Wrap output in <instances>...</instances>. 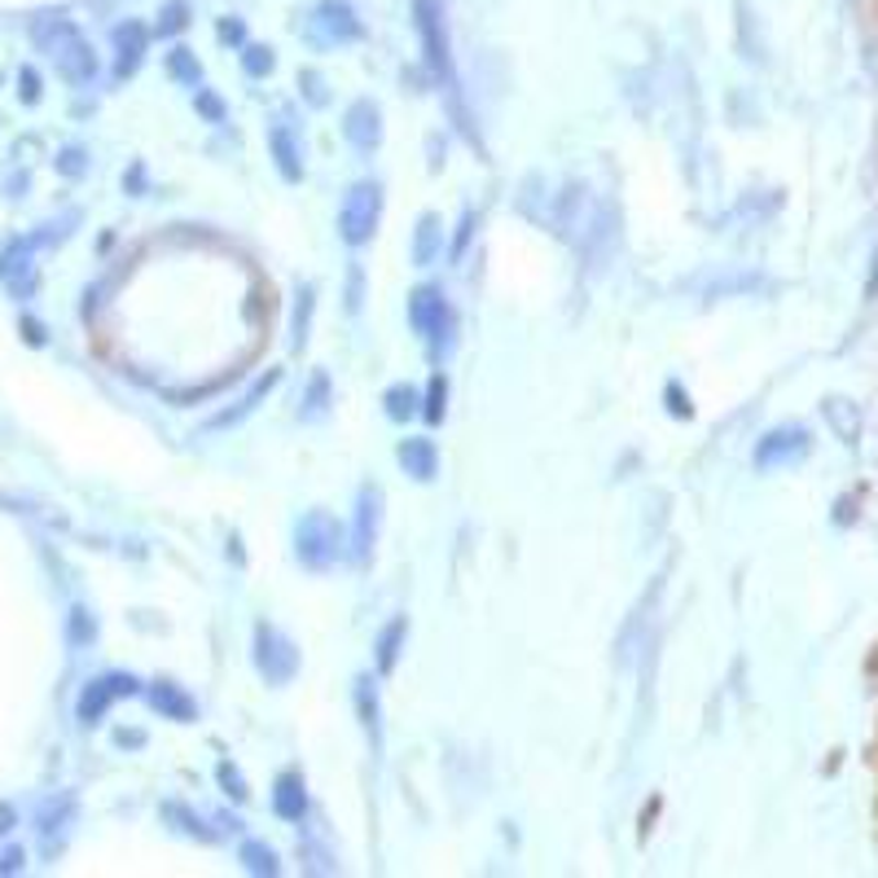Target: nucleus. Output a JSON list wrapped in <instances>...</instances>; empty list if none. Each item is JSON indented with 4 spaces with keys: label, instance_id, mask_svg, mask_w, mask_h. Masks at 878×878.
Masks as SVG:
<instances>
[{
    "label": "nucleus",
    "instance_id": "1",
    "mask_svg": "<svg viewBox=\"0 0 878 878\" xmlns=\"http://www.w3.org/2000/svg\"><path fill=\"white\" fill-rule=\"evenodd\" d=\"M409 326L418 330V339L427 343V356L443 365L448 352L457 348V312L448 304V295L439 290L436 282L431 286H418L409 295Z\"/></svg>",
    "mask_w": 878,
    "mask_h": 878
},
{
    "label": "nucleus",
    "instance_id": "2",
    "mask_svg": "<svg viewBox=\"0 0 878 878\" xmlns=\"http://www.w3.org/2000/svg\"><path fill=\"white\" fill-rule=\"evenodd\" d=\"M35 40H40V48L53 57V66L62 70V79L66 84H88L92 75H97V53H92V44L66 22V18H44L40 26H35Z\"/></svg>",
    "mask_w": 878,
    "mask_h": 878
},
{
    "label": "nucleus",
    "instance_id": "3",
    "mask_svg": "<svg viewBox=\"0 0 878 878\" xmlns=\"http://www.w3.org/2000/svg\"><path fill=\"white\" fill-rule=\"evenodd\" d=\"M343 527H339V518L334 514H326V509H308L299 523H295V558L308 567V571H326V567H334L339 562V553H343Z\"/></svg>",
    "mask_w": 878,
    "mask_h": 878
},
{
    "label": "nucleus",
    "instance_id": "4",
    "mask_svg": "<svg viewBox=\"0 0 878 878\" xmlns=\"http://www.w3.org/2000/svg\"><path fill=\"white\" fill-rule=\"evenodd\" d=\"M418 13V35H422V57L439 79L443 97L457 92V66H452V40H448V22H443V4L439 0H414Z\"/></svg>",
    "mask_w": 878,
    "mask_h": 878
},
{
    "label": "nucleus",
    "instance_id": "5",
    "mask_svg": "<svg viewBox=\"0 0 878 878\" xmlns=\"http://www.w3.org/2000/svg\"><path fill=\"white\" fill-rule=\"evenodd\" d=\"M378 224H383V185L378 180L352 185L343 194V207H339V238L348 246H370Z\"/></svg>",
    "mask_w": 878,
    "mask_h": 878
},
{
    "label": "nucleus",
    "instance_id": "6",
    "mask_svg": "<svg viewBox=\"0 0 878 878\" xmlns=\"http://www.w3.org/2000/svg\"><path fill=\"white\" fill-rule=\"evenodd\" d=\"M251 659H255V668H260V677H264L268 685H286V681H295V672H299V646H295L282 628H273V624H260V628H255V650H251Z\"/></svg>",
    "mask_w": 878,
    "mask_h": 878
},
{
    "label": "nucleus",
    "instance_id": "7",
    "mask_svg": "<svg viewBox=\"0 0 878 878\" xmlns=\"http://www.w3.org/2000/svg\"><path fill=\"white\" fill-rule=\"evenodd\" d=\"M383 509H387L383 487H378V483H365L361 496H356V514H352V540H348L352 562H370V558H374L378 531H383Z\"/></svg>",
    "mask_w": 878,
    "mask_h": 878
},
{
    "label": "nucleus",
    "instance_id": "8",
    "mask_svg": "<svg viewBox=\"0 0 878 878\" xmlns=\"http://www.w3.org/2000/svg\"><path fill=\"white\" fill-rule=\"evenodd\" d=\"M343 136H348L352 150L374 154L383 145V106L374 97H356L348 106V114H343Z\"/></svg>",
    "mask_w": 878,
    "mask_h": 878
},
{
    "label": "nucleus",
    "instance_id": "9",
    "mask_svg": "<svg viewBox=\"0 0 878 878\" xmlns=\"http://www.w3.org/2000/svg\"><path fill=\"white\" fill-rule=\"evenodd\" d=\"M141 685L132 681V677H123V672H110V677H97V681H88L84 685V694H79V721L84 725H97L101 716H106V707L110 703H119V699H128V694H136Z\"/></svg>",
    "mask_w": 878,
    "mask_h": 878
},
{
    "label": "nucleus",
    "instance_id": "10",
    "mask_svg": "<svg viewBox=\"0 0 878 878\" xmlns=\"http://www.w3.org/2000/svg\"><path fill=\"white\" fill-rule=\"evenodd\" d=\"M809 452V431L804 427H782L756 443V470H778V465H795Z\"/></svg>",
    "mask_w": 878,
    "mask_h": 878
},
{
    "label": "nucleus",
    "instance_id": "11",
    "mask_svg": "<svg viewBox=\"0 0 878 878\" xmlns=\"http://www.w3.org/2000/svg\"><path fill=\"white\" fill-rule=\"evenodd\" d=\"M145 699H150V707L158 712V716H167V721H198V703L180 690V685H172V681H154L150 690H145Z\"/></svg>",
    "mask_w": 878,
    "mask_h": 878
},
{
    "label": "nucleus",
    "instance_id": "12",
    "mask_svg": "<svg viewBox=\"0 0 878 878\" xmlns=\"http://www.w3.org/2000/svg\"><path fill=\"white\" fill-rule=\"evenodd\" d=\"M352 699H356V716L370 729V743L383 747V699H378V681L374 677H356L352 681Z\"/></svg>",
    "mask_w": 878,
    "mask_h": 878
},
{
    "label": "nucleus",
    "instance_id": "13",
    "mask_svg": "<svg viewBox=\"0 0 878 878\" xmlns=\"http://www.w3.org/2000/svg\"><path fill=\"white\" fill-rule=\"evenodd\" d=\"M273 813L282 822H304L308 817V787H304V778L295 769L277 778V787H273Z\"/></svg>",
    "mask_w": 878,
    "mask_h": 878
},
{
    "label": "nucleus",
    "instance_id": "14",
    "mask_svg": "<svg viewBox=\"0 0 878 878\" xmlns=\"http://www.w3.org/2000/svg\"><path fill=\"white\" fill-rule=\"evenodd\" d=\"M396 457H400V470L414 479V483H431L439 470V457H436V443L431 439H405L400 448H396Z\"/></svg>",
    "mask_w": 878,
    "mask_h": 878
},
{
    "label": "nucleus",
    "instance_id": "15",
    "mask_svg": "<svg viewBox=\"0 0 878 878\" xmlns=\"http://www.w3.org/2000/svg\"><path fill=\"white\" fill-rule=\"evenodd\" d=\"M439 251H443V220L436 211H427V216H418V229H414V264L431 268L439 260Z\"/></svg>",
    "mask_w": 878,
    "mask_h": 878
},
{
    "label": "nucleus",
    "instance_id": "16",
    "mask_svg": "<svg viewBox=\"0 0 878 878\" xmlns=\"http://www.w3.org/2000/svg\"><path fill=\"white\" fill-rule=\"evenodd\" d=\"M145 26L141 22H123L119 31H114V53H119V66H114V75L119 79H128L132 70H136V62H141V53H145Z\"/></svg>",
    "mask_w": 878,
    "mask_h": 878
},
{
    "label": "nucleus",
    "instance_id": "17",
    "mask_svg": "<svg viewBox=\"0 0 878 878\" xmlns=\"http://www.w3.org/2000/svg\"><path fill=\"white\" fill-rule=\"evenodd\" d=\"M405 633H409V619H405V615H396V619L383 624V633H378V641H374V659H378V672H383V677L396 672V663H400V646H405Z\"/></svg>",
    "mask_w": 878,
    "mask_h": 878
},
{
    "label": "nucleus",
    "instance_id": "18",
    "mask_svg": "<svg viewBox=\"0 0 878 878\" xmlns=\"http://www.w3.org/2000/svg\"><path fill=\"white\" fill-rule=\"evenodd\" d=\"M268 150H273V158H277V172H282V180L299 185V180H304V158H299V145H295V136H290L286 128H273V132H268Z\"/></svg>",
    "mask_w": 878,
    "mask_h": 878
},
{
    "label": "nucleus",
    "instance_id": "19",
    "mask_svg": "<svg viewBox=\"0 0 878 878\" xmlns=\"http://www.w3.org/2000/svg\"><path fill=\"white\" fill-rule=\"evenodd\" d=\"M317 26H321L330 40H356V35H361V22L352 18V9H348L343 0H326V4L317 9Z\"/></svg>",
    "mask_w": 878,
    "mask_h": 878
},
{
    "label": "nucleus",
    "instance_id": "20",
    "mask_svg": "<svg viewBox=\"0 0 878 878\" xmlns=\"http://www.w3.org/2000/svg\"><path fill=\"white\" fill-rule=\"evenodd\" d=\"M0 277L13 286V290H31V282H35V273H31V242H13L4 255H0Z\"/></svg>",
    "mask_w": 878,
    "mask_h": 878
},
{
    "label": "nucleus",
    "instance_id": "21",
    "mask_svg": "<svg viewBox=\"0 0 878 878\" xmlns=\"http://www.w3.org/2000/svg\"><path fill=\"white\" fill-rule=\"evenodd\" d=\"M277 378H282V374H277V370H268V374H264V378H260V383H255V387H251V392H246V396H242L233 409H224V414L211 422V431H220V427H238L246 414H255V409H260V400H264V396L277 387Z\"/></svg>",
    "mask_w": 878,
    "mask_h": 878
},
{
    "label": "nucleus",
    "instance_id": "22",
    "mask_svg": "<svg viewBox=\"0 0 878 878\" xmlns=\"http://www.w3.org/2000/svg\"><path fill=\"white\" fill-rule=\"evenodd\" d=\"M242 870H246V875H260V878H277L282 875V857H277L268 844L251 839V844H242Z\"/></svg>",
    "mask_w": 878,
    "mask_h": 878
},
{
    "label": "nucleus",
    "instance_id": "23",
    "mask_svg": "<svg viewBox=\"0 0 878 878\" xmlns=\"http://www.w3.org/2000/svg\"><path fill=\"white\" fill-rule=\"evenodd\" d=\"M163 817H167V822H176V831H185V835H194V839H202V844H216V839H220V831H207V826H202V817H198L194 809L167 804V809H163Z\"/></svg>",
    "mask_w": 878,
    "mask_h": 878
},
{
    "label": "nucleus",
    "instance_id": "24",
    "mask_svg": "<svg viewBox=\"0 0 878 878\" xmlns=\"http://www.w3.org/2000/svg\"><path fill=\"white\" fill-rule=\"evenodd\" d=\"M383 405H387V418H396V422H409L414 414H422V409H418V392H414L409 383L392 387V392L383 396Z\"/></svg>",
    "mask_w": 878,
    "mask_h": 878
},
{
    "label": "nucleus",
    "instance_id": "25",
    "mask_svg": "<svg viewBox=\"0 0 878 878\" xmlns=\"http://www.w3.org/2000/svg\"><path fill=\"white\" fill-rule=\"evenodd\" d=\"M321 409H330V374L326 370H317L304 392V418L312 422V418H321Z\"/></svg>",
    "mask_w": 878,
    "mask_h": 878
},
{
    "label": "nucleus",
    "instance_id": "26",
    "mask_svg": "<svg viewBox=\"0 0 878 878\" xmlns=\"http://www.w3.org/2000/svg\"><path fill=\"white\" fill-rule=\"evenodd\" d=\"M443 414H448V378H443V374H436V378H431V387H427V396H422V418H427L431 427H439V422H443Z\"/></svg>",
    "mask_w": 878,
    "mask_h": 878
},
{
    "label": "nucleus",
    "instance_id": "27",
    "mask_svg": "<svg viewBox=\"0 0 878 878\" xmlns=\"http://www.w3.org/2000/svg\"><path fill=\"white\" fill-rule=\"evenodd\" d=\"M317 290L312 286H299V299H295V352H304V343H308V321H312V299Z\"/></svg>",
    "mask_w": 878,
    "mask_h": 878
},
{
    "label": "nucleus",
    "instance_id": "28",
    "mask_svg": "<svg viewBox=\"0 0 878 878\" xmlns=\"http://www.w3.org/2000/svg\"><path fill=\"white\" fill-rule=\"evenodd\" d=\"M167 66H172V75H176V79H185L189 88H198V84H202V66L194 62V53H189V48H172V62H167Z\"/></svg>",
    "mask_w": 878,
    "mask_h": 878
},
{
    "label": "nucleus",
    "instance_id": "29",
    "mask_svg": "<svg viewBox=\"0 0 878 878\" xmlns=\"http://www.w3.org/2000/svg\"><path fill=\"white\" fill-rule=\"evenodd\" d=\"M242 66H246V75H268L273 70V48L268 44H251L242 53Z\"/></svg>",
    "mask_w": 878,
    "mask_h": 878
},
{
    "label": "nucleus",
    "instance_id": "30",
    "mask_svg": "<svg viewBox=\"0 0 878 878\" xmlns=\"http://www.w3.org/2000/svg\"><path fill=\"white\" fill-rule=\"evenodd\" d=\"M216 778L224 782V795L233 800V804H242L246 800V782H242V773L229 765V760H220V769H216Z\"/></svg>",
    "mask_w": 878,
    "mask_h": 878
},
{
    "label": "nucleus",
    "instance_id": "31",
    "mask_svg": "<svg viewBox=\"0 0 878 878\" xmlns=\"http://www.w3.org/2000/svg\"><path fill=\"white\" fill-rule=\"evenodd\" d=\"M470 233H474V211H461V224H457V242H452V251H448V260H452V264H461V260H465Z\"/></svg>",
    "mask_w": 878,
    "mask_h": 878
},
{
    "label": "nucleus",
    "instance_id": "32",
    "mask_svg": "<svg viewBox=\"0 0 878 878\" xmlns=\"http://www.w3.org/2000/svg\"><path fill=\"white\" fill-rule=\"evenodd\" d=\"M304 84H308V88H304V97H308L312 106H326V101H330V88H321V79H317L312 70H304Z\"/></svg>",
    "mask_w": 878,
    "mask_h": 878
},
{
    "label": "nucleus",
    "instance_id": "33",
    "mask_svg": "<svg viewBox=\"0 0 878 878\" xmlns=\"http://www.w3.org/2000/svg\"><path fill=\"white\" fill-rule=\"evenodd\" d=\"M198 110H202L211 123H220V119H224V101H220V97H211V92H202V88H198Z\"/></svg>",
    "mask_w": 878,
    "mask_h": 878
},
{
    "label": "nucleus",
    "instance_id": "34",
    "mask_svg": "<svg viewBox=\"0 0 878 878\" xmlns=\"http://www.w3.org/2000/svg\"><path fill=\"white\" fill-rule=\"evenodd\" d=\"M66 176H75V172H84V150H66L62 154V163H57Z\"/></svg>",
    "mask_w": 878,
    "mask_h": 878
},
{
    "label": "nucleus",
    "instance_id": "35",
    "mask_svg": "<svg viewBox=\"0 0 878 878\" xmlns=\"http://www.w3.org/2000/svg\"><path fill=\"white\" fill-rule=\"evenodd\" d=\"M668 409L681 414V418H690V405H685V392H681V387H668Z\"/></svg>",
    "mask_w": 878,
    "mask_h": 878
},
{
    "label": "nucleus",
    "instance_id": "36",
    "mask_svg": "<svg viewBox=\"0 0 878 878\" xmlns=\"http://www.w3.org/2000/svg\"><path fill=\"white\" fill-rule=\"evenodd\" d=\"M180 18H185V4H167V9H163V31H176Z\"/></svg>",
    "mask_w": 878,
    "mask_h": 878
},
{
    "label": "nucleus",
    "instance_id": "37",
    "mask_svg": "<svg viewBox=\"0 0 878 878\" xmlns=\"http://www.w3.org/2000/svg\"><path fill=\"white\" fill-rule=\"evenodd\" d=\"M40 97V79L31 70H22V101H35Z\"/></svg>",
    "mask_w": 878,
    "mask_h": 878
},
{
    "label": "nucleus",
    "instance_id": "38",
    "mask_svg": "<svg viewBox=\"0 0 878 878\" xmlns=\"http://www.w3.org/2000/svg\"><path fill=\"white\" fill-rule=\"evenodd\" d=\"M9 831H13V809H9V804H0V839H4Z\"/></svg>",
    "mask_w": 878,
    "mask_h": 878
},
{
    "label": "nucleus",
    "instance_id": "39",
    "mask_svg": "<svg viewBox=\"0 0 878 878\" xmlns=\"http://www.w3.org/2000/svg\"><path fill=\"white\" fill-rule=\"evenodd\" d=\"M18 866H22V853H4L0 857V870H18Z\"/></svg>",
    "mask_w": 878,
    "mask_h": 878
}]
</instances>
